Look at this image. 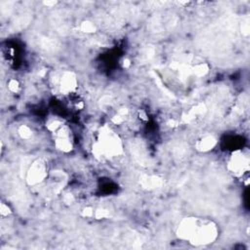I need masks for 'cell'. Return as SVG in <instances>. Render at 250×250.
<instances>
[{
    "instance_id": "ba28073f",
    "label": "cell",
    "mask_w": 250,
    "mask_h": 250,
    "mask_svg": "<svg viewBox=\"0 0 250 250\" xmlns=\"http://www.w3.org/2000/svg\"><path fill=\"white\" fill-rule=\"evenodd\" d=\"M160 180L157 178V177H154V176H146L145 178H143L142 180V185L145 187V188H150V189H154V188H156L157 186H159Z\"/></svg>"
},
{
    "instance_id": "3957f363",
    "label": "cell",
    "mask_w": 250,
    "mask_h": 250,
    "mask_svg": "<svg viewBox=\"0 0 250 250\" xmlns=\"http://www.w3.org/2000/svg\"><path fill=\"white\" fill-rule=\"evenodd\" d=\"M48 176L47 163L42 159H37L29 168L27 172V182L31 186L42 183Z\"/></svg>"
},
{
    "instance_id": "8992f818",
    "label": "cell",
    "mask_w": 250,
    "mask_h": 250,
    "mask_svg": "<svg viewBox=\"0 0 250 250\" xmlns=\"http://www.w3.org/2000/svg\"><path fill=\"white\" fill-rule=\"evenodd\" d=\"M60 91L64 95L72 94L77 88V76L72 72H65L61 77L59 82Z\"/></svg>"
},
{
    "instance_id": "7c38bea8",
    "label": "cell",
    "mask_w": 250,
    "mask_h": 250,
    "mask_svg": "<svg viewBox=\"0 0 250 250\" xmlns=\"http://www.w3.org/2000/svg\"><path fill=\"white\" fill-rule=\"evenodd\" d=\"M0 213H1L2 217H6L9 214H11V209L8 206V204L1 202V205H0Z\"/></svg>"
},
{
    "instance_id": "277c9868",
    "label": "cell",
    "mask_w": 250,
    "mask_h": 250,
    "mask_svg": "<svg viewBox=\"0 0 250 250\" xmlns=\"http://www.w3.org/2000/svg\"><path fill=\"white\" fill-rule=\"evenodd\" d=\"M199 222L200 219L195 217H188L183 219L177 228V236L182 240L191 241Z\"/></svg>"
},
{
    "instance_id": "30bf717a",
    "label": "cell",
    "mask_w": 250,
    "mask_h": 250,
    "mask_svg": "<svg viewBox=\"0 0 250 250\" xmlns=\"http://www.w3.org/2000/svg\"><path fill=\"white\" fill-rule=\"evenodd\" d=\"M80 30L83 32V33H86V34H93L97 31V28L96 26L92 23V22H83L80 26Z\"/></svg>"
},
{
    "instance_id": "8fae6325",
    "label": "cell",
    "mask_w": 250,
    "mask_h": 250,
    "mask_svg": "<svg viewBox=\"0 0 250 250\" xmlns=\"http://www.w3.org/2000/svg\"><path fill=\"white\" fill-rule=\"evenodd\" d=\"M7 87H8L10 92L17 93L19 91V89H20V83L16 79H10L8 84H7Z\"/></svg>"
},
{
    "instance_id": "9c48e42d",
    "label": "cell",
    "mask_w": 250,
    "mask_h": 250,
    "mask_svg": "<svg viewBox=\"0 0 250 250\" xmlns=\"http://www.w3.org/2000/svg\"><path fill=\"white\" fill-rule=\"evenodd\" d=\"M18 133L20 135V137L24 140H30L33 135H34V132L32 130L31 127H29L28 125H22L20 126L19 130H18Z\"/></svg>"
},
{
    "instance_id": "7a4b0ae2",
    "label": "cell",
    "mask_w": 250,
    "mask_h": 250,
    "mask_svg": "<svg viewBox=\"0 0 250 250\" xmlns=\"http://www.w3.org/2000/svg\"><path fill=\"white\" fill-rule=\"evenodd\" d=\"M218 232V227L215 223L211 221H203L200 219V222L190 243L193 245L210 244L216 240Z\"/></svg>"
},
{
    "instance_id": "6da1fadb",
    "label": "cell",
    "mask_w": 250,
    "mask_h": 250,
    "mask_svg": "<svg viewBox=\"0 0 250 250\" xmlns=\"http://www.w3.org/2000/svg\"><path fill=\"white\" fill-rule=\"evenodd\" d=\"M122 153V142L119 136L108 126H104L93 145V154L96 157L111 158Z\"/></svg>"
},
{
    "instance_id": "52a82bcc",
    "label": "cell",
    "mask_w": 250,
    "mask_h": 250,
    "mask_svg": "<svg viewBox=\"0 0 250 250\" xmlns=\"http://www.w3.org/2000/svg\"><path fill=\"white\" fill-rule=\"evenodd\" d=\"M216 144H217L216 139L211 135H207L197 141L195 148L199 152H208L212 150L216 146Z\"/></svg>"
},
{
    "instance_id": "5b68a950",
    "label": "cell",
    "mask_w": 250,
    "mask_h": 250,
    "mask_svg": "<svg viewBox=\"0 0 250 250\" xmlns=\"http://www.w3.org/2000/svg\"><path fill=\"white\" fill-rule=\"evenodd\" d=\"M228 167L235 176H242L249 169V161L241 152H234L230 157Z\"/></svg>"
}]
</instances>
